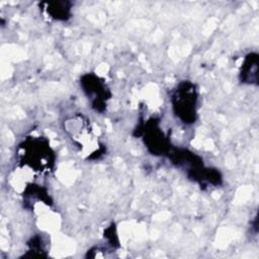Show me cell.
Masks as SVG:
<instances>
[{
    "instance_id": "3957f363",
    "label": "cell",
    "mask_w": 259,
    "mask_h": 259,
    "mask_svg": "<svg viewBox=\"0 0 259 259\" xmlns=\"http://www.w3.org/2000/svg\"><path fill=\"white\" fill-rule=\"evenodd\" d=\"M170 102L174 116L181 123L191 125L196 122L199 92L195 83L190 80L180 81L171 92Z\"/></svg>"
},
{
    "instance_id": "52a82bcc",
    "label": "cell",
    "mask_w": 259,
    "mask_h": 259,
    "mask_svg": "<svg viewBox=\"0 0 259 259\" xmlns=\"http://www.w3.org/2000/svg\"><path fill=\"white\" fill-rule=\"evenodd\" d=\"M258 65L259 55L256 52H250L244 57V61L239 71V80L242 84L258 86Z\"/></svg>"
},
{
    "instance_id": "6da1fadb",
    "label": "cell",
    "mask_w": 259,
    "mask_h": 259,
    "mask_svg": "<svg viewBox=\"0 0 259 259\" xmlns=\"http://www.w3.org/2000/svg\"><path fill=\"white\" fill-rule=\"evenodd\" d=\"M167 157L173 166L182 170L190 181L195 182L202 189L223 184L222 172L218 168L205 166L203 159L189 149L173 146Z\"/></svg>"
},
{
    "instance_id": "8fae6325",
    "label": "cell",
    "mask_w": 259,
    "mask_h": 259,
    "mask_svg": "<svg viewBox=\"0 0 259 259\" xmlns=\"http://www.w3.org/2000/svg\"><path fill=\"white\" fill-rule=\"evenodd\" d=\"M104 238L107 240L108 244L112 248H118L119 247V240H118V236H117V233H116V227L113 223L108 228L105 229Z\"/></svg>"
},
{
    "instance_id": "9c48e42d",
    "label": "cell",
    "mask_w": 259,
    "mask_h": 259,
    "mask_svg": "<svg viewBox=\"0 0 259 259\" xmlns=\"http://www.w3.org/2000/svg\"><path fill=\"white\" fill-rule=\"evenodd\" d=\"M23 197L25 203L30 201H42L49 206L53 204V199L50 196L47 188L32 182L26 184L23 191Z\"/></svg>"
},
{
    "instance_id": "7a4b0ae2",
    "label": "cell",
    "mask_w": 259,
    "mask_h": 259,
    "mask_svg": "<svg viewBox=\"0 0 259 259\" xmlns=\"http://www.w3.org/2000/svg\"><path fill=\"white\" fill-rule=\"evenodd\" d=\"M20 167L34 172L50 173L56 164V153L46 137H26L16 151Z\"/></svg>"
},
{
    "instance_id": "8992f818",
    "label": "cell",
    "mask_w": 259,
    "mask_h": 259,
    "mask_svg": "<svg viewBox=\"0 0 259 259\" xmlns=\"http://www.w3.org/2000/svg\"><path fill=\"white\" fill-rule=\"evenodd\" d=\"M65 131L68 133L70 139L72 142L77 145L80 150H82V147H85V145L88 143H92V141L88 140H94V134L93 130L90 125V120L82 114V112H77L74 115L68 117L65 120Z\"/></svg>"
},
{
    "instance_id": "30bf717a",
    "label": "cell",
    "mask_w": 259,
    "mask_h": 259,
    "mask_svg": "<svg viewBox=\"0 0 259 259\" xmlns=\"http://www.w3.org/2000/svg\"><path fill=\"white\" fill-rule=\"evenodd\" d=\"M27 251L21 257L24 258H35V257H47V246L46 241L44 240L41 235H33L30 239L26 242Z\"/></svg>"
},
{
    "instance_id": "277c9868",
    "label": "cell",
    "mask_w": 259,
    "mask_h": 259,
    "mask_svg": "<svg viewBox=\"0 0 259 259\" xmlns=\"http://www.w3.org/2000/svg\"><path fill=\"white\" fill-rule=\"evenodd\" d=\"M156 116L141 119L134 130V137L141 138L147 151L155 157H167L171 148L170 136L166 134Z\"/></svg>"
},
{
    "instance_id": "ba28073f",
    "label": "cell",
    "mask_w": 259,
    "mask_h": 259,
    "mask_svg": "<svg viewBox=\"0 0 259 259\" xmlns=\"http://www.w3.org/2000/svg\"><path fill=\"white\" fill-rule=\"evenodd\" d=\"M39 8L49 16V18L66 22L72 17L73 3L71 1H44L39 3Z\"/></svg>"
},
{
    "instance_id": "5b68a950",
    "label": "cell",
    "mask_w": 259,
    "mask_h": 259,
    "mask_svg": "<svg viewBox=\"0 0 259 259\" xmlns=\"http://www.w3.org/2000/svg\"><path fill=\"white\" fill-rule=\"evenodd\" d=\"M79 84L82 92L88 99L91 108L98 113L105 112L108 101L112 97V92L104 79L95 73L90 72L81 75Z\"/></svg>"
}]
</instances>
